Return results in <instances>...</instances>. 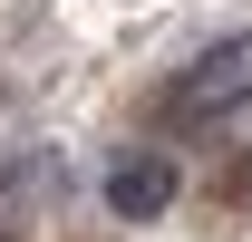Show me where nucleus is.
<instances>
[{
    "instance_id": "f03ea898",
    "label": "nucleus",
    "mask_w": 252,
    "mask_h": 242,
    "mask_svg": "<svg viewBox=\"0 0 252 242\" xmlns=\"http://www.w3.org/2000/svg\"><path fill=\"white\" fill-rule=\"evenodd\" d=\"M107 204H117L126 223H156V213L175 204V165H165V155H117V165H107Z\"/></svg>"
},
{
    "instance_id": "f257e3e1",
    "label": "nucleus",
    "mask_w": 252,
    "mask_h": 242,
    "mask_svg": "<svg viewBox=\"0 0 252 242\" xmlns=\"http://www.w3.org/2000/svg\"><path fill=\"white\" fill-rule=\"evenodd\" d=\"M165 107H185V117H233V107H252V30H233L223 49H204V59L175 78Z\"/></svg>"
}]
</instances>
